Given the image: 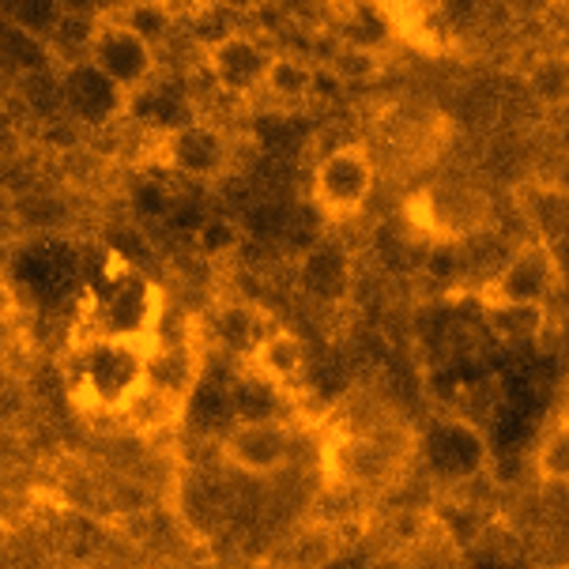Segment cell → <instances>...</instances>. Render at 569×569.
I'll return each instance as SVG.
<instances>
[{
    "instance_id": "6da1fadb",
    "label": "cell",
    "mask_w": 569,
    "mask_h": 569,
    "mask_svg": "<svg viewBox=\"0 0 569 569\" xmlns=\"http://www.w3.org/2000/svg\"><path fill=\"white\" fill-rule=\"evenodd\" d=\"M83 57L99 69L106 80L118 87L124 110L140 99L159 72V46L140 34L124 16H99L87 27Z\"/></svg>"
},
{
    "instance_id": "7a4b0ae2",
    "label": "cell",
    "mask_w": 569,
    "mask_h": 569,
    "mask_svg": "<svg viewBox=\"0 0 569 569\" xmlns=\"http://www.w3.org/2000/svg\"><path fill=\"white\" fill-rule=\"evenodd\" d=\"M411 452L422 471L446 490L476 487L490 471V449L476 422L468 419H433L411 438Z\"/></svg>"
},
{
    "instance_id": "3957f363",
    "label": "cell",
    "mask_w": 569,
    "mask_h": 569,
    "mask_svg": "<svg viewBox=\"0 0 569 569\" xmlns=\"http://www.w3.org/2000/svg\"><path fill=\"white\" fill-rule=\"evenodd\" d=\"M156 340L91 336L80 351V397L99 411L118 415L124 400L148 378V355Z\"/></svg>"
},
{
    "instance_id": "277c9868",
    "label": "cell",
    "mask_w": 569,
    "mask_h": 569,
    "mask_svg": "<svg viewBox=\"0 0 569 569\" xmlns=\"http://www.w3.org/2000/svg\"><path fill=\"white\" fill-rule=\"evenodd\" d=\"M566 276L558 264V253L547 238L520 242L501 264L479 283V306H551V298L562 291Z\"/></svg>"
},
{
    "instance_id": "5b68a950",
    "label": "cell",
    "mask_w": 569,
    "mask_h": 569,
    "mask_svg": "<svg viewBox=\"0 0 569 569\" xmlns=\"http://www.w3.org/2000/svg\"><path fill=\"white\" fill-rule=\"evenodd\" d=\"M411 223L438 246H465L490 227V200L465 181H433L411 197Z\"/></svg>"
},
{
    "instance_id": "8992f818",
    "label": "cell",
    "mask_w": 569,
    "mask_h": 569,
    "mask_svg": "<svg viewBox=\"0 0 569 569\" xmlns=\"http://www.w3.org/2000/svg\"><path fill=\"white\" fill-rule=\"evenodd\" d=\"M400 465L403 457L389 441L362 430H332L321 449L325 487L359 490V495L389 487L400 476Z\"/></svg>"
},
{
    "instance_id": "52a82bcc",
    "label": "cell",
    "mask_w": 569,
    "mask_h": 569,
    "mask_svg": "<svg viewBox=\"0 0 569 569\" xmlns=\"http://www.w3.org/2000/svg\"><path fill=\"white\" fill-rule=\"evenodd\" d=\"M378 181V162H373L366 143H340L328 156L317 159L313 178H310V197L313 208L332 223L355 219L366 208Z\"/></svg>"
},
{
    "instance_id": "ba28073f",
    "label": "cell",
    "mask_w": 569,
    "mask_h": 569,
    "mask_svg": "<svg viewBox=\"0 0 569 569\" xmlns=\"http://www.w3.org/2000/svg\"><path fill=\"white\" fill-rule=\"evenodd\" d=\"M272 46L249 27H230L204 46V69L219 94L234 102H253L264 94L268 72L276 64Z\"/></svg>"
},
{
    "instance_id": "9c48e42d",
    "label": "cell",
    "mask_w": 569,
    "mask_h": 569,
    "mask_svg": "<svg viewBox=\"0 0 569 569\" xmlns=\"http://www.w3.org/2000/svg\"><path fill=\"white\" fill-rule=\"evenodd\" d=\"M159 159L162 167L181 173L186 181L197 186H216L223 181L230 167H234V137L216 121L189 118L178 124H167L159 140Z\"/></svg>"
},
{
    "instance_id": "30bf717a",
    "label": "cell",
    "mask_w": 569,
    "mask_h": 569,
    "mask_svg": "<svg viewBox=\"0 0 569 569\" xmlns=\"http://www.w3.org/2000/svg\"><path fill=\"white\" fill-rule=\"evenodd\" d=\"M295 291L306 302L321 306V310H336L347 306L355 295V253L340 238H317L298 253L295 264Z\"/></svg>"
},
{
    "instance_id": "8fae6325",
    "label": "cell",
    "mask_w": 569,
    "mask_h": 569,
    "mask_svg": "<svg viewBox=\"0 0 569 569\" xmlns=\"http://www.w3.org/2000/svg\"><path fill=\"white\" fill-rule=\"evenodd\" d=\"M295 457V433L279 419H242L227 430L223 460L242 476L268 479L283 471Z\"/></svg>"
},
{
    "instance_id": "7c38bea8",
    "label": "cell",
    "mask_w": 569,
    "mask_h": 569,
    "mask_svg": "<svg viewBox=\"0 0 569 569\" xmlns=\"http://www.w3.org/2000/svg\"><path fill=\"white\" fill-rule=\"evenodd\" d=\"M246 370L253 373L260 385H268L272 392H283V397H295V392L306 389V378H310V355H306V343L298 340L291 328H268L260 336V343L249 351Z\"/></svg>"
},
{
    "instance_id": "4fadbf2b",
    "label": "cell",
    "mask_w": 569,
    "mask_h": 569,
    "mask_svg": "<svg viewBox=\"0 0 569 569\" xmlns=\"http://www.w3.org/2000/svg\"><path fill=\"white\" fill-rule=\"evenodd\" d=\"M200 373H204V355L192 340H178V343H167L159 336L156 347L148 355V385L167 397L189 403L192 392L200 385Z\"/></svg>"
},
{
    "instance_id": "5bb4252c",
    "label": "cell",
    "mask_w": 569,
    "mask_h": 569,
    "mask_svg": "<svg viewBox=\"0 0 569 569\" xmlns=\"http://www.w3.org/2000/svg\"><path fill=\"white\" fill-rule=\"evenodd\" d=\"M317 83H321V69L302 53H276V64L268 72L264 99L279 113H295L317 99Z\"/></svg>"
},
{
    "instance_id": "9a60e30c",
    "label": "cell",
    "mask_w": 569,
    "mask_h": 569,
    "mask_svg": "<svg viewBox=\"0 0 569 569\" xmlns=\"http://www.w3.org/2000/svg\"><path fill=\"white\" fill-rule=\"evenodd\" d=\"M268 328H272L268 325V313L253 310L249 302H227L211 317V340H216V347H223L227 355H238L246 362L249 351L260 343V336Z\"/></svg>"
},
{
    "instance_id": "2e32d148",
    "label": "cell",
    "mask_w": 569,
    "mask_h": 569,
    "mask_svg": "<svg viewBox=\"0 0 569 569\" xmlns=\"http://www.w3.org/2000/svg\"><path fill=\"white\" fill-rule=\"evenodd\" d=\"M186 408H189V403H181V400L167 397V392L151 389L148 378H143L140 389L132 392L129 400H124V408L118 411V419L129 430H137V433H162V430L178 427L181 415H186Z\"/></svg>"
},
{
    "instance_id": "e0dca14e",
    "label": "cell",
    "mask_w": 569,
    "mask_h": 569,
    "mask_svg": "<svg viewBox=\"0 0 569 569\" xmlns=\"http://www.w3.org/2000/svg\"><path fill=\"white\" fill-rule=\"evenodd\" d=\"M189 246H192V253H197V260H204L211 268H223L242 253L246 227L238 223L234 216H208L192 227Z\"/></svg>"
},
{
    "instance_id": "ac0fdd59",
    "label": "cell",
    "mask_w": 569,
    "mask_h": 569,
    "mask_svg": "<svg viewBox=\"0 0 569 569\" xmlns=\"http://www.w3.org/2000/svg\"><path fill=\"white\" fill-rule=\"evenodd\" d=\"M528 91L547 110H566L569 106V53L539 57L536 69L528 72Z\"/></svg>"
},
{
    "instance_id": "d6986e66",
    "label": "cell",
    "mask_w": 569,
    "mask_h": 569,
    "mask_svg": "<svg viewBox=\"0 0 569 569\" xmlns=\"http://www.w3.org/2000/svg\"><path fill=\"white\" fill-rule=\"evenodd\" d=\"M483 313L501 343H528L543 332L547 306H490Z\"/></svg>"
},
{
    "instance_id": "ffe728a7",
    "label": "cell",
    "mask_w": 569,
    "mask_h": 569,
    "mask_svg": "<svg viewBox=\"0 0 569 569\" xmlns=\"http://www.w3.org/2000/svg\"><path fill=\"white\" fill-rule=\"evenodd\" d=\"M536 476L539 483H566L569 487V411L543 433V441L536 446Z\"/></svg>"
},
{
    "instance_id": "44dd1931",
    "label": "cell",
    "mask_w": 569,
    "mask_h": 569,
    "mask_svg": "<svg viewBox=\"0 0 569 569\" xmlns=\"http://www.w3.org/2000/svg\"><path fill=\"white\" fill-rule=\"evenodd\" d=\"M121 16L129 19L140 34H148L156 46L167 42L173 23H178V12H173L170 0H132V8H129V12H121Z\"/></svg>"
},
{
    "instance_id": "7402d4cb",
    "label": "cell",
    "mask_w": 569,
    "mask_h": 569,
    "mask_svg": "<svg viewBox=\"0 0 569 569\" xmlns=\"http://www.w3.org/2000/svg\"><path fill=\"white\" fill-rule=\"evenodd\" d=\"M268 4H272V0H208V8L227 12V16H257V12H264Z\"/></svg>"
},
{
    "instance_id": "603a6c76",
    "label": "cell",
    "mask_w": 569,
    "mask_h": 569,
    "mask_svg": "<svg viewBox=\"0 0 569 569\" xmlns=\"http://www.w3.org/2000/svg\"><path fill=\"white\" fill-rule=\"evenodd\" d=\"M509 12L525 16V19H536V16H547L551 8L558 4V0H506Z\"/></svg>"
},
{
    "instance_id": "cb8c5ba5",
    "label": "cell",
    "mask_w": 569,
    "mask_h": 569,
    "mask_svg": "<svg viewBox=\"0 0 569 569\" xmlns=\"http://www.w3.org/2000/svg\"><path fill=\"white\" fill-rule=\"evenodd\" d=\"M547 189H551L558 200H566V204H569V156L558 162V170H555V178H551V186H547Z\"/></svg>"
}]
</instances>
